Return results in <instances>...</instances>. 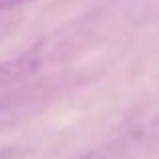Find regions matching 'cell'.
I'll return each mask as SVG.
<instances>
[{
  "mask_svg": "<svg viewBox=\"0 0 159 159\" xmlns=\"http://www.w3.org/2000/svg\"><path fill=\"white\" fill-rule=\"evenodd\" d=\"M39 65V58L34 54L26 52L22 57L14 58L10 62H2L0 65V83H8V81H18V79L30 75Z\"/></svg>",
  "mask_w": 159,
  "mask_h": 159,
  "instance_id": "cell-1",
  "label": "cell"
}]
</instances>
